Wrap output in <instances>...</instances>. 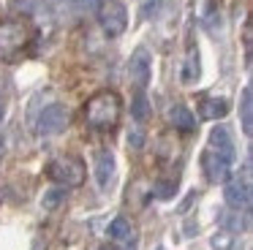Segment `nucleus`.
I'll list each match as a JSON object with an SVG mask.
<instances>
[{
  "label": "nucleus",
  "instance_id": "f257e3e1",
  "mask_svg": "<svg viewBox=\"0 0 253 250\" xmlns=\"http://www.w3.org/2000/svg\"><path fill=\"white\" fill-rule=\"evenodd\" d=\"M120 112H123L120 95L112 92V90H104V92H95L87 101V106H84V120H87V125L95 130H112L120 123Z\"/></svg>",
  "mask_w": 253,
  "mask_h": 250
},
{
  "label": "nucleus",
  "instance_id": "f03ea898",
  "mask_svg": "<svg viewBox=\"0 0 253 250\" xmlns=\"http://www.w3.org/2000/svg\"><path fill=\"white\" fill-rule=\"evenodd\" d=\"M33 38V30L25 19L0 22V60H14Z\"/></svg>",
  "mask_w": 253,
  "mask_h": 250
},
{
  "label": "nucleus",
  "instance_id": "7ed1b4c3",
  "mask_svg": "<svg viewBox=\"0 0 253 250\" xmlns=\"http://www.w3.org/2000/svg\"><path fill=\"white\" fill-rule=\"evenodd\" d=\"M46 177H49L52 182H57L60 188H79V185L84 182V177H87V168H84V163L79 161V158L60 155V158H55V161H49Z\"/></svg>",
  "mask_w": 253,
  "mask_h": 250
},
{
  "label": "nucleus",
  "instance_id": "20e7f679",
  "mask_svg": "<svg viewBox=\"0 0 253 250\" xmlns=\"http://www.w3.org/2000/svg\"><path fill=\"white\" fill-rule=\"evenodd\" d=\"M234 161H237V152H223V150H215V147H207L202 152V171L207 177V182L212 185L226 182L231 177Z\"/></svg>",
  "mask_w": 253,
  "mask_h": 250
},
{
  "label": "nucleus",
  "instance_id": "39448f33",
  "mask_svg": "<svg viewBox=\"0 0 253 250\" xmlns=\"http://www.w3.org/2000/svg\"><path fill=\"white\" fill-rule=\"evenodd\" d=\"M98 25L106 38H120L128 27V11L120 0H104L98 8Z\"/></svg>",
  "mask_w": 253,
  "mask_h": 250
},
{
  "label": "nucleus",
  "instance_id": "423d86ee",
  "mask_svg": "<svg viewBox=\"0 0 253 250\" xmlns=\"http://www.w3.org/2000/svg\"><path fill=\"white\" fill-rule=\"evenodd\" d=\"M68 125V109L63 103H49V106L41 109L39 120H36V130L41 136H55L60 130H66Z\"/></svg>",
  "mask_w": 253,
  "mask_h": 250
},
{
  "label": "nucleus",
  "instance_id": "0eeeda50",
  "mask_svg": "<svg viewBox=\"0 0 253 250\" xmlns=\"http://www.w3.org/2000/svg\"><path fill=\"white\" fill-rule=\"evenodd\" d=\"M128 76H131V82L139 87V92L150 84V79H153V57H150V52L144 46H139L136 52L131 54V63H128Z\"/></svg>",
  "mask_w": 253,
  "mask_h": 250
},
{
  "label": "nucleus",
  "instance_id": "6e6552de",
  "mask_svg": "<svg viewBox=\"0 0 253 250\" xmlns=\"http://www.w3.org/2000/svg\"><path fill=\"white\" fill-rule=\"evenodd\" d=\"M223 196H226V204L231 209L248 212V207H251V179L248 177H229L226 179V188H223Z\"/></svg>",
  "mask_w": 253,
  "mask_h": 250
},
{
  "label": "nucleus",
  "instance_id": "1a4fd4ad",
  "mask_svg": "<svg viewBox=\"0 0 253 250\" xmlns=\"http://www.w3.org/2000/svg\"><path fill=\"white\" fill-rule=\"evenodd\" d=\"M115 155H112V150H98L95 152V163H93V171H95V185H98V190H109L112 182H115Z\"/></svg>",
  "mask_w": 253,
  "mask_h": 250
},
{
  "label": "nucleus",
  "instance_id": "9d476101",
  "mask_svg": "<svg viewBox=\"0 0 253 250\" xmlns=\"http://www.w3.org/2000/svg\"><path fill=\"white\" fill-rule=\"evenodd\" d=\"M106 234H109V239L115 245H120L123 250H136L139 234H136V228H133V223L126 220V217H115V220L109 223V228H106Z\"/></svg>",
  "mask_w": 253,
  "mask_h": 250
},
{
  "label": "nucleus",
  "instance_id": "9b49d317",
  "mask_svg": "<svg viewBox=\"0 0 253 250\" xmlns=\"http://www.w3.org/2000/svg\"><path fill=\"white\" fill-rule=\"evenodd\" d=\"M199 76H202V68H199V49L188 46V54L182 60V71H180V82L182 84H196Z\"/></svg>",
  "mask_w": 253,
  "mask_h": 250
},
{
  "label": "nucleus",
  "instance_id": "f8f14e48",
  "mask_svg": "<svg viewBox=\"0 0 253 250\" xmlns=\"http://www.w3.org/2000/svg\"><path fill=\"white\" fill-rule=\"evenodd\" d=\"M169 120H171V125H174L177 130H182V133H191V130L196 128L193 112L188 106H182V103H174V106L169 109Z\"/></svg>",
  "mask_w": 253,
  "mask_h": 250
},
{
  "label": "nucleus",
  "instance_id": "ddd939ff",
  "mask_svg": "<svg viewBox=\"0 0 253 250\" xmlns=\"http://www.w3.org/2000/svg\"><path fill=\"white\" fill-rule=\"evenodd\" d=\"M199 112H202L204 120H220L229 112V101H226V98H202Z\"/></svg>",
  "mask_w": 253,
  "mask_h": 250
},
{
  "label": "nucleus",
  "instance_id": "4468645a",
  "mask_svg": "<svg viewBox=\"0 0 253 250\" xmlns=\"http://www.w3.org/2000/svg\"><path fill=\"white\" fill-rule=\"evenodd\" d=\"M207 147H215V150H223V152H237L234 139H231V130L226 125H218V128L210 130V141Z\"/></svg>",
  "mask_w": 253,
  "mask_h": 250
},
{
  "label": "nucleus",
  "instance_id": "2eb2a0df",
  "mask_svg": "<svg viewBox=\"0 0 253 250\" xmlns=\"http://www.w3.org/2000/svg\"><path fill=\"white\" fill-rule=\"evenodd\" d=\"M240 120H242V130L245 136L253 133V90L245 87L242 90V98H240Z\"/></svg>",
  "mask_w": 253,
  "mask_h": 250
},
{
  "label": "nucleus",
  "instance_id": "dca6fc26",
  "mask_svg": "<svg viewBox=\"0 0 253 250\" xmlns=\"http://www.w3.org/2000/svg\"><path fill=\"white\" fill-rule=\"evenodd\" d=\"M240 212H242V209L223 212V215H220V220H223L226 231H231V234H240V231H245V228H248V215H240Z\"/></svg>",
  "mask_w": 253,
  "mask_h": 250
},
{
  "label": "nucleus",
  "instance_id": "f3484780",
  "mask_svg": "<svg viewBox=\"0 0 253 250\" xmlns=\"http://www.w3.org/2000/svg\"><path fill=\"white\" fill-rule=\"evenodd\" d=\"M210 245H212V250H240V239L231 231H218L210 239Z\"/></svg>",
  "mask_w": 253,
  "mask_h": 250
},
{
  "label": "nucleus",
  "instance_id": "a211bd4d",
  "mask_svg": "<svg viewBox=\"0 0 253 250\" xmlns=\"http://www.w3.org/2000/svg\"><path fill=\"white\" fill-rule=\"evenodd\" d=\"M131 114H133L136 123H144V120L150 117V101H147L144 92H136V98H133V103H131Z\"/></svg>",
  "mask_w": 253,
  "mask_h": 250
},
{
  "label": "nucleus",
  "instance_id": "6ab92c4d",
  "mask_svg": "<svg viewBox=\"0 0 253 250\" xmlns=\"http://www.w3.org/2000/svg\"><path fill=\"white\" fill-rule=\"evenodd\" d=\"M41 5H44V0H11V8L17 11V14H25V16L36 14Z\"/></svg>",
  "mask_w": 253,
  "mask_h": 250
},
{
  "label": "nucleus",
  "instance_id": "aec40b11",
  "mask_svg": "<svg viewBox=\"0 0 253 250\" xmlns=\"http://www.w3.org/2000/svg\"><path fill=\"white\" fill-rule=\"evenodd\" d=\"M60 201H66V188H52L44 193V199H41V204H44V209H55Z\"/></svg>",
  "mask_w": 253,
  "mask_h": 250
},
{
  "label": "nucleus",
  "instance_id": "412c9836",
  "mask_svg": "<svg viewBox=\"0 0 253 250\" xmlns=\"http://www.w3.org/2000/svg\"><path fill=\"white\" fill-rule=\"evenodd\" d=\"M177 190V182H171V179H161V182H155L153 193L158 196V199H171Z\"/></svg>",
  "mask_w": 253,
  "mask_h": 250
},
{
  "label": "nucleus",
  "instance_id": "4be33fe9",
  "mask_svg": "<svg viewBox=\"0 0 253 250\" xmlns=\"http://www.w3.org/2000/svg\"><path fill=\"white\" fill-rule=\"evenodd\" d=\"M128 141H131L133 147H142V144H144V136H142V130H133V133L128 136Z\"/></svg>",
  "mask_w": 253,
  "mask_h": 250
},
{
  "label": "nucleus",
  "instance_id": "5701e85b",
  "mask_svg": "<svg viewBox=\"0 0 253 250\" xmlns=\"http://www.w3.org/2000/svg\"><path fill=\"white\" fill-rule=\"evenodd\" d=\"M98 250H123V248H120V245H115V242H106L104 248H98Z\"/></svg>",
  "mask_w": 253,
  "mask_h": 250
},
{
  "label": "nucleus",
  "instance_id": "b1692460",
  "mask_svg": "<svg viewBox=\"0 0 253 250\" xmlns=\"http://www.w3.org/2000/svg\"><path fill=\"white\" fill-rule=\"evenodd\" d=\"M3 117H6V103H3V98H0V123H3Z\"/></svg>",
  "mask_w": 253,
  "mask_h": 250
},
{
  "label": "nucleus",
  "instance_id": "393cba45",
  "mask_svg": "<svg viewBox=\"0 0 253 250\" xmlns=\"http://www.w3.org/2000/svg\"><path fill=\"white\" fill-rule=\"evenodd\" d=\"M3 152H6V139L0 136V158H3Z\"/></svg>",
  "mask_w": 253,
  "mask_h": 250
},
{
  "label": "nucleus",
  "instance_id": "a878e982",
  "mask_svg": "<svg viewBox=\"0 0 253 250\" xmlns=\"http://www.w3.org/2000/svg\"><path fill=\"white\" fill-rule=\"evenodd\" d=\"M66 3H77L79 5V3H87V0H66Z\"/></svg>",
  "mask_w": 253,
  "mask_h": 250
}]
</instances>
